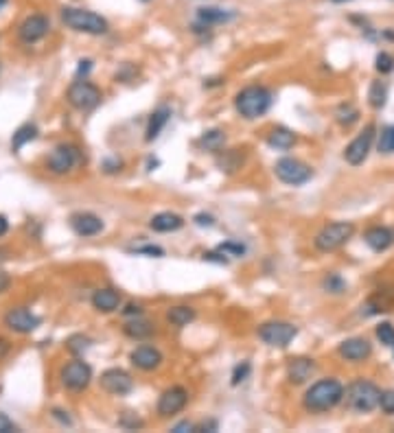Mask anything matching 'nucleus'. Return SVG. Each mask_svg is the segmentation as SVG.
<instances>
[{
  "instance_id": "38",
  "label": "nucleus",
  "mask_w": 394,
  "mask_h": 433,
  "mask_svg": "<svg viewBox=\"0 0 394 433\" xmlns=\"http://www.w3.org/2000/svg\"><path fill=\"white\" fill-rule=\"evenodd\" d=\"M219 252L221 254H230V256H244L246 248L241 245V243H233V241H228V243H221L219 245Z\"/></svg>"
},
{
  "instance_id": "17",
  "label": "nucleus",
  "mask_w": 394,
  "mask_h": 433,
  "mask_svg": "<svg viewBox=\"0 0 394 433\" xmlns=\"http://www.w3.org/2000/svg\"><path fill=\"white\" fill-rule=\"evenodd\" d=\"M371 352H373L371 341L364 337H353L339 343V354L344 356L346 361H364L371 356Z\"/></svg>"
},
{
  "instance_id": "37",
  "label": "nucleus",
  "mask_w": 394,
  "mask_h": 433,
  "mask_svg": "<svg viewBox=\"0 0 394 433\" xmlns=\"http://www.w3.org/2000/svg\"><path fill=\"white\" fill-rule=\"evenodd\" d=\"M379 407H381V412L384 414H394V390H388V392L381 394Z\"/></svg>"
},
{
  "instance_id": "31",
  "label": "nucleus",
  "mask_w": 394,
  "mask_h": 433,
  "mask_svg": "<svg viewBox=\"0 0 394 433\" xmlns=\"http://www.w3.org/2000/svg\"><path fill=\"white\" fill-rule=\"evenodd\" d=\"M379 151L381 154H394V125H388L379 138Z\"/></svg>"
},
{
  "instance_id": "43",
  "label": "nucleus",
  "mask_w": 394,
  "mask_h": 433,
  "mask_svg": "<svg viewBox=\"0 0 394 433\" xmlns=\"http://www.w3.org/2000/svg\"><path fill=\"white\" fill-rule=\"evenodd\" d=\"M195 223L197 225H215V219H213V216L210 214H195Z\"/></svg>"
},
{
  "instance_id": "30",
  "label": "nucleus",
  "mask_w": 394,
  "mask_h": 433,
  "mask_svg": "<svg viewBox=\"0 0 394 433\" xmlns=\"http://www.w3.org/2000/svg\"><path fill=\"white\" fill-rule=\"evenodd\" d=\"M37 136V130L35 125H22L20 130L14 134V140H11V145H14V149H20L29 143V140H33Z\"/></svg>"
},
{
  "instance_id": "50",
  "label": "nucleus",
  "mask_w": 394,
  "mask_h": 433,
  "mask_svg": "<svg viewBox=\"0 0 394 433\" xmlns=\"http://www.w3.org/2000/svg\"><path fill=\"white\" fill-rule=\"evenodd\" d=\"M55 416H57V418L61 420V423H66V425H70V418H68V416H61V412H57V410H55Z\"/></svg>"
},
{
  "instance_id": "47",
  "label": "nucleus",
  "mask_w": 394,
  "mask_h": 433,
  "mask_svg": "<svg viewBox=\"0 0 394 433\" xmlns=\"http://www.w3.org/2000/svg\"><path fill=\"white\" fill-rule=\"evenodd\" d=\"M125 315H141V307H138V304H130V307L125 309Z\"/></svg>"
},
{
  "instance_id": "27",
  "label": "nucleus",
  "mask_w": 394,
  "mask_h": 433,
  "mask_svg": "<svg viewBox=\"0 0 394 433\" xmlns=\"http://www.w3.org/2000/svg\"><path fill=\"white\" fill-rule=\"evenodd\" d=\"M167 320L173 326H186L195 320V311L190 307H173L167 311Z\"/></svg>"
},
{
  "instance_id": "51",
  "label": "nucleus",
  "mask_w": 394,
  "mask_h": 433,
  "mask_svg": "<svg viewBox=\"0 0 394 433\" xmlns=\"http://www.w3.org/2000/svg\"><path fill=\"white\" fill-rule=\"evenodd\" d=\"M331 3H337V5H342V3H351V0H331Z\"/></svg>"
},
{
  "instance_id": "16",
  "label": "nucleus",
  "mask_w": 394,
  "mask_h": 433,
  "mask_svg": "<svg viewBox=\"0 0 394 433\" xmlns=\"http://www.w3.org/2000/svg\"><path fill=\"white\" fill-rule=\"evenodd\" d=\"M70 228L79 236H95L104 230V221L92 212H77L70 216Z\"/></svg>"
},
{
  "instance_id": "34",
  "label": "nucleus",
  "mask_w": 394,
  "mask_h": 433,
  "mask_svg": "<svg viewBox=\"0 0 394 433\" xmlns=\"http://www.w3.org/2000/svg\"><path fill=\"white\" fill-rule=\"evenodd\" d=\"M375 68H377L381 74L392 72V70H394V57H392L390 53H384V50H381V53L375 57Z\"/></svg>"
},
{
  "instance_id": "3",
  "label": "nucleus",
  "mask_w": 394,
  "mask_h": 433,
  "mask_svg": "<svg viewBox=\"0 0 394 433\" xmlns=\"http://www.w3.org/2000/svg\"><path fill=\"white\" fill-rule=\"evenodd\" d=\"M61 22L66 24L68 29L88 33V35H104L108 33L110 24L106 18H101L95 11L79 9V7H63L61 9Z\"/></svg>"
},
{
  "instance_id": "41",
  "label": "nucleus",
  "mask_w": 394,
  "mask_h": 433,
  "mask_svg": "<svg viewBox=\"0 0 394 433\" xmlns=\"http://www.w3.org/2000/svg\"><path fill=\"white\" fill-rule=\"evenodd\" d=\"M11 431H16V425L5 414H0V433H11Z\"/></svg>"
},
{
  "instance_id": "22",
  "label": "nucleus",
  "mask_w": 394,
  "mask_h": 433,
  "mask_svg": "<svg viewBox=\"0 0 394 433\" xmlns=\"http://www.w3.org/2000/svg\"><path fill=\"white\" fill-rule=\"evenodd\" d=\"M182 225H184V219L175 212H158L154 219L149 221V228L154 232H175L180 230Z\"/></svg>"
},
{
  "instance_id": "33",
  "label": "nucleus",
  "mask_w": 394,
  "mask_h": 433,
  "mask_svg": "<svg viewBox=\"0 0 394 433\" xmlns=\"http://www.w3.org/2000/svg\"><path fill=\"white\" fill-rule=\"evenodd\" d=\"M357 117H359V112L355 110L351 103H346V105H339V110H337V123L339 125H353L355 121H357Z\"/></svg>"
},
{
  "instance_id": "23",
  "label": "nucleus",
  "mask_w": 394,
  "mask_h": 433,
  "mask_svg": "<svg viewBox=\"0 0 394 433\" xmlns=\"http://www.w3.org/2000/svg\"><path fill=\"white\" fill-rule=\"evenodd\" d=\"M169 119H171V110L167 105L158 108L154 114H151L149 125H147V132H145V140H147V143H151V140H156L160 136V132L164 130V125H167Z\"/></svg>"
},
{
  "instance_id": "40",
  "label": "nucleus",
  "mask_w": 394,
  "mask_h": 433,
  "mask_svg": "<svg viewBox=\"0 0 394 433\" xmlns=\"http://www.w3.org/2000/svg\"><path fill=\"white\" fill-rule=\"evenodd\" d=\"M248 374H250V363L237 365V370H235V374H233V385H239L241 381H246Z\"/></svg>"
},
{
  "instance_id": "13",
  "label": "nucleus",
  "mask_w": 394,
  "mask_h": 433,
  "mask_svg": "<svg viewBox=\"0 0 394 433\" xmlns=\"http://www.w3.org/2000/svg\"><path fill=\"white\" fill-rule=\"evenodd\" d=\"M186 403H188V392L184 387H169L167 392H162V396L158 401V416L162 418L175 416L177 412L184 410Z\"/></svg>"
},
{
  "instance_id": "39",
  "label": "nucleus",
  "mask_w": 394,
  "mask_h": 433,
  "mask_svg": "<svg viewBox=\"0 0 394 433\" xmlns=\"http://www.w3.org/2000/svg\"><path fill=\"white\" fill-rule=\"evenodd\" d=\"M119 425L125 427V429H138V427H143V420L141 418H136L134 414L127 412L121 420H119Z\"/></svg>"
},
{
  "instance_id": "52",
  "label": "nucleus",
  "mask_w": 394,
  "mask_h": 433,
  "mask_svg": "<svg viewBox=\"0 0 394 433\" xmlns=\"http://www.w3.org/2000/svg\"><path fill=\"white\" fill-rule=\"evenodd\" d=\"M143 3H147V0H143Z\"/></svg>"
},
{
  "instance_id": "44",
  "label": "nucleus",
  "mask_w": 394,
  "mask_h": 433,
  "mask_svg": "<svg viewBox=\"0 0 394 433\" xmlns=\"http://www.w3.org/2000/svg\"><path fill=\"white\" fill-rule=\"evenodd\" d=\"M136 254H149V256H162V250L160 248H138Z\"/></svg>"
},
{
  "instance_id": "2",
  "label": "nucleus",
  "mask_w": 394,
  "mask_h": 433,
  "mask_svg": "<svg viewBox=\"0 0 394 433\" xmlns=\"http://www.w3.org/2000/svg\"><path fill=\"white\" fill-rule=\"evenodd\" d=\"M272 101H274V97H272V92L268 90V88L250 85V88H244V90L237 94L235 108H237V112L241 114V117L252 121V119L263 117V114L272 108Z\"/></svg>"
},
{
  "instance_id": "36",
  "label": "nucleus",
  "mask_w": 394,
  "mask_h": 433,
  "mask_svg": "<svg viewBox=\"0 0 394 433\" xmlns=\"http://www.w3.org/2000/svg\"><path fill=\"white\" fill-rule=\"evenodd\" d=\"M88 346H90V339L83 337V335H75V337H70V339H68V350H70V352H75V354L83 352Z\"/></svg>"
},
{
  "instance_id": "29",
  "label": "nucleus",
  "mask_w": 394,
  "mask_h": 433,
  "mask_svg": "<svg viewBox=\"0 0 394 433\" xmlns=\"http://www.w3.org/2000/svg\"><path fill=\"white\" fill-rule=\"evenodd\" d=\"M224 143H226V136H224V132H219V130L206 132L204 136H201V140H199V145H201V147H206L208 151H219V149L224 147Z\"/></svg>"
},
{
  "instance_id": "25",
  "label": "nucleus",
  "mask_w": 394,
  "mask_h": 433,
  "mask_svg": "<svg viewBox=\"0 0 394 433\" xmlns=\"http://www.w3.org/2000/svg\"><path fill=\"white\" fill-rule=\"evenodd\" d=\"M296 143V134L294 132H289L287 127H276V130H272V134L268 136V145L272 149H289V147H294Z\"/></svg>"
},
{
  "instance_id": "45",
  "label": "nucleus",
  "mask_w": 394,
  "mask_h": 433,
  "mask_svg": "<svg viewBox=\"0 0 394 433\" xmlns=\"http://www.w3.org/2000/svg\"><path fill=\"white\" fill-rule=\"evenodd\" d=\"M9 285H11V278H9V274L0 272V294H3V291H7V289H9Z\"/></svg>"
},
{
  "instance_id": "46",
  "label": "nucleus",
  "mask_w": 394,
  "mask_h": 433,
  "mask_svg": "<svg viewBox=\"0 0 394 433\" xmlns=\"http://www.w3.org/2000/svg\"><path fill=\"white\" fill-rule=\"evenodd\" d=\"M193 429H195V427L190 425V423H180V425H175V427H173L175 433H184V431H193Z\"/></svg>"
},
{
  "instance_id": "19",
  "label": "nucleus",
  "mask_w": 394,
  "mask_h": 433,
  "mask_svg": "<svg viewBox=\"0 0 394 433\" xmlns=\"http://www.w3.org/2000/svg\"><path fill=\"white\" fill-rule=\"evenodd\" d=\"M313 372H315V363H313V359H304V356H298V359H291L289 365H287V379H289V383H294V385L307 383Z\"/></svg>"
},
{
  "instance_id": "28",
  "label": "nucleus",
  "mask_w": 394,
  "mask_h": 433,
  "mask_svg": "<svg viewBox=\"0 0 394 433\" xmlns=\"http://www.w3.org/2000/svg\"><path fill=\"white\" fill-rule=\"evenodd\" d=\"M386 99H388L386 85L381 83V81H373L371 92H368V101H371V105H373L375 110H381V108L386 105Z\"/></svg>"
},
{
  "instance_id": "26",
  "label": "nucleus",
  "mask_w": 394,
  "mask_h": 433,
  "mask_svg": "<svg viewBox=\"0 0 394 433\" xmlns=\"http://www.w3.org/2000/svg\"><path fill=\"white\" fill-rule=\"evenodd\" d=\"M123 330H125V335L132 337V339H145V337H149L151 333H154V326H151V322H147V320H143V317L136 315L134 320H130L123 326Z\"/></svg>"
},
{
  "instance_id": "14",
  "label": "nucleus",
  "mask_w": 394,
  "mask_h": 433,
  "mask_svg": "<svg viewBox=\"0 0 394 433\" xmlns=\"http://www.w3.org/2000/svg\"><path fill=\"white\" fill-rule=\"evenodd\" d=\"M48 29H50L48 18L35 14V16H29L27 20L20 24L18 33H20V40L24 44H35V42H40L42 37L48 33Z\"/></svg>"
},
{
  "instance_id": "32",
  "label": "nucleus",
  "mask_w": 394,
  "mask_h": 433,
  "mask_svg": "<svg viewBox=\"0 0 394 433\" xmlns=\"http://www.w3.org/2000/svg\"><path fill=\"white\" fill-rule=\"evenodd\" d=\"M377 339L388 348H394V326L390 322H381L377 326Z\"/></svg>"
},
{
  "instance_id": "5",
  "label": "nucleus",
  "mask_w": 394,
  "mask_h": 433,
  "mask_svg": "<svg viewBox=\"0 0 394 433\" xmlns=\"http://www.w3.org/2000/svg\"><path fill=\"white\" fill-rule=\"evenodd\" d=\"M353 232H355V225L351 221L328 223V225H324L322 230L315 234L313 245H315L317 252H324V254L335 252V250H339L353 236Z\"/></svg>"
},
{
  "instance_id": "15",
  "label": "nucleus",
  "mask_w": 394,
  "mask_h": 433,
  "mask_svg": "<svg viewBox=\"0 0 394 433\" xmlns=\"http://www.w3.org/2000/svg\"><path fill=\"white\" fill-rule=\"evenodd\" d=\"M5 326L16 330V333H31V330L40 326V317L27 309H11L5 315Z\"/></svg>"
},
{
  "instance_id": "42",
  "label": "nucleus",
  "mask_w": 394,
  "mask_h": 433,
  "mask_svg": "<svg viewBox=\"0 0 394 433\" xmlns=\"http://www.w3.org/2000/svg\"><path fill=\"white\" fill-rule=\"evenodd\" d=\"M204 261H215V263H221V265H226V263H228L226 254L221 256V252H208V254H204Z\"/></svg>"
},
{
  "instance_id": "18",
  "label": "nucleus",
  "mask_w": 394,
  "mask_h": 433,
  "mask_svg": "<svg viewBox=\"0 0 394 433\" xmlns=\"http://www.w3.org/2000/svg\"><path fill=\"white\" fill-rule=\"evenodd\" d=\"M130 359H132V363L138 367V370L151 372V370H156V367L162 363V354H160V350L154 348V346H138V348L130 354Z\"/></svg>"
},
{
  "instance_id": "48",
  "label": "nucleus",
  "mask_w": 394,
  "mask_h": 433,
  "mask_svg": "<svg viewBox=\"0 0 394 433\" xmlns=\"http://www.w3.org/2000/svg\"><path fill=\"white\" fill-rule=\"evenodd\" d=\"M9 230V221L5 219V216L3 214H0V236H3L5 232Z\"/></svg>"
},
{
  "instance_id": "49",
  "label": "nucleus",
  "mask_w": 394,
  "mask_h": 433,
  "mask_svg": "<svg viewBox=\"0 0 394 433\" xmlns=\"http://www.w3.org/2000/svg\"><path fill=\"white\" fill-rule=\"evenodd\" d=\"M79 63H81V66H79V74H86L88 70H90V68H92V66H90V63H92L90 59H86V61H79Z\"/></svg>"
},
{
  "instance_id": "10",
  "label": "nucleus",
  "mask_w": 394,
  "mask_h": 433,
  "mask_svg": "<svg viewBox=\"0 0 394 433\" xmlns=\"http://www.w3.org/2000/svg\"><path fill=\"white\" fill-rule=\"evenodd\" d=\"M92 381V367L81 359H75L66 363V367L61 370V383L70 392H81L90 385Z\"/></svg>"
},
{
  "instance_id": "21",
  "label": "nucleus",
  "mask_w": 394,
  "mask_h": 433,
  "mask_svg": "<svg viewBox=\"0 0 394 433\" xmlns=\"http://www.w3.org/2000/svg\"><path fill=\"white\" fill-rule=\"evenodd\" d=\"M92 307L101 313H112V311H117L121 307V294L117 289H99L95 291V296H92Z\"/></svg>"
},
{
  "instance_id": "35",
  "label": "nucleus",
  "mask_w": 394,
  "mask_h": 433,
  "mask_svg": "<svg viewBox=\"0 0 394 433\" xmlns=\"http://www.w3.org/2000/svg\"><path fill=\"white\" fill-rule=\"evenodd\" d=\"M324 289L331 291V294H342V291L346 289V283L337 274H331V276L324 278Z\"/></svg>"
},
{
  "instance_id": "11",
  "label": "nucleus",
  "mask_w": 394,
  "mask_h": 433,
  "mask_svg": "<svg viewBox=\"0 0 394 433\" xmlns=\"http://www.w3.org/2000/svg\"><path fill=\"white\" fill-rule=\"evenodd\" d=\"M99 383L108 394H114V396H125V394H130L134 390L132 376L125 370H121V367H110V370H106L101 374Z\"/></svg>"
},
{
  "instance_id": "9",
  "label": "nucleus",
  "mask_w": 394,
  "mask_h": 433,
  "mask_svg": "<svg viewBox=\"0 0 394 433\" xmlns=\"http://www.w3.org/2000/svg\"><path fill=\"white\" fill-rule=\"evenodd\" d=\"M296 335H298V328L287 322H265L259 328V337L268 343V346H274V348L289 346V341Z\"/></svg>"
},
{
  "instance_id": "7",
  "label": "nucleus",
  "mask_w": 394,
  "mask_h": 433,
  "mask_svg": "<svg viewBox=\"0 0 394 433\" xmlns=\"http://www.w3.org/2000/svg\"><path fill=\"white\" fill-rule=\"evenodd\" d=\"M79 162H81V151L75 145H57L53 151H50V156L46 160V167H48L50 173L63 175V173H70Z\"/></svg>"
},
{
  "instance_id": "1",
  "label": "nucleus",
  "mask_w": 394,
  "mask_h": 433,
  "mask_svg": "<svg viewBox=\"0 0 394 433\" xmlns=\"http://www.w3.org/2000/svg\"><path fill=\"white\" fill-rule=\"evenodd\" d=\"M342 401H344V387H342V383L335 379L317 381V383H313L307 390V394H304V399H302L304 410L315 412V414L333 410V407Z\"/></svg>"
},
{
  "instance_id": "24",
  "label": "nucleus",
  "mask_w": 394,
  "mask_h": 433,
  "mask_svg": "<svg viewBox=\"0 0 394 433\" xmlns=\"http://www.w3.org/2000/svg\"><path fill=\"white\" fill-rule=\"evenodd\" d=\"M235 18L233 11H226V9H219V7H201L197 9V20L201 24H206V27H210V24H226L230 22Z\"/></svg>"
},
{
  "instance_id": "12",
  "label": "nucleus",
  "mask_w": 394,
  "mask_h": 433,
  "mask_svg": "<svg viewBox=\"0 0 394 433\" xmlns=\"http://www.w3.org/2000/svg\"><path fill=\"white\" fill-rule=\"evenodd\" d=\"M373 140H375V127L368 125L366 130L344 149V160L348 164H353V167H359V164L368 158V151H371V147H373Z\"/></svg>"
},
{
  "instance_id": "6",
  "label": "nucleus",
  "mask_w": 394,
  "mask_h": 433,
  "mask_svg": "<svg viewBox=\"0 0 394 433\" xmlns=\"http://www.w3.org/2000/svg\"><path fill=\"white\" fill-rule=\"evenodd\" d=\"M274 173L278 180L289 186H302L313 177L311 167H307V164L296 158H281L274 164Z\"/></svg>"
},
{
  "instance_id": "20",
  "label": "nucleus",
  "mask_w": 394,
  "mask_h": 433,
  "mask_svg": "<svg viewBox=\"0 0 394 433\" xmlns=\"http://www.w3.org/2000/svg\"><path fill=\"white\" fill-rule=\"evenodd\" d=\"M364 241L366 245L375 250V252H386L392 243H394V234L390 228H384V225H375L371 228L366 234H364Z\"/></svg>"
},
{
  "instance_id": "8",
  "label": "nucleus",
  "mask_w": 394,
  "mask_h": 433,
  "mask_svg": "<svg viewBox=\"0 0 394 433\" xmlns=\"http://www.w3.org/2000/svg\"><path fill=\"white\" fill-rule=\"evenodd\" d=\"M68 103L79 112L95 110L101 103V90L88 81H75L68 88Z\"/></svg>"
},
{
  "instance_id": "4",
  "label": "nucleus",
  "mask_w": 394,
  "mask_h": 433,
  "mask_svg": "<svg viewBox=\"0 0 394 433\" xmlns=\"http://www.w3.org/2000/svg\"><path fill=\"white\" fill-rule=\"evenodd\" d=\"M379 399H381V390L375 383H371V381H355V383H351L344 390L346 407L359 414H368L375 407H379Z\"/></svg>"
}]
</instances>
